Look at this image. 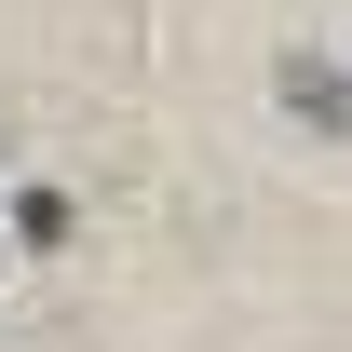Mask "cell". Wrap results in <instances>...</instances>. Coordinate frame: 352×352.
<instances>
[{
    "instance_id": "obj_1",
    "label": "cell",
    "mask_w": 352,
    "mask_h": 352,
    "mask_svg": "<svg viewBox=\"0 0 352 352\" xmlns=\"http://www.w3.org/2000/svg\"><path fill=\"white\" fill-rule=\"evenodd\" d=\"M271 82H285V109H298L311 135H352V68H325V54H285Z\"/></svg>"
}]
</instances>
